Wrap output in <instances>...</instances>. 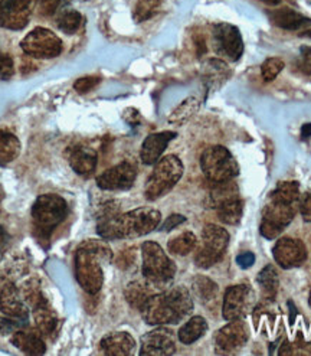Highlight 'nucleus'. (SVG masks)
Segmentation results:
<instances>
[{
    "mask_svg": "<svg viewBox=\"0 0 311 356\" xmlns=\"http://www.w3.org/2000/svg\"><path fill=\"white\" fill-rule=\"evenodd\" d=\"M162 221V213L154 208H135L126 213L103 216L96 232L104 240H133L153 232Z\"/></svg>",
    "mask_w": 311,
    "mask_h": 356,
    "instance_id": "obj_1",
    "label": "nucleus"
},
{
    "mask_svg": "<svg viewBox=\"0 0 311 356\" xmlns=\"http://www.w3.org/2000/svg\"><path fill=\"white\" fill-rule=\"evenodd\" d=\"M193 312V299L189 290L176 286L154 293L142 306V318L147 325H176Z\"/></svg>",
    "mask_w": 311,
    "mask_h": 356,
    "instance_id": "obj_2",
    "label": "nucleus"
},
{
    "mask_svg": "<svg viewBox=\"0 0 311 356\" xmlns=\"http://www.w3.org/2000/svg\"><path fill=\"white\" fill-rule=\"evenodd\" d=\"M112 260V251L104 241L90 240L78 247L74 257L75 279L84 291L96 294L104 284V271L101 263Z\"/></svg>",
    "mask_w": 311,
    "mask_h": 356,
    "instance_id": "obj_3",
    "label": "nucleus"
},
{
    "mask_svg": "<svg viewBox=\"0 0 311 356\" xmlns=\"http://www.w3.org/2000/svg\"><path fill=\"white\" fill-rule=\"evenodd\" d=\"M67 213L68 204L62 196L55 193L39 196L31 209L36 238L41 243H48L55 228L65 220Z\"/></svg>",
    "mask_w": 311,
    "mask_h": 356,
    "instance_id": "obj_4",
    "label": "nucleus"
},
{
    "mask_svg": "<svg viewBox=\"0 0 311 356\" xmlns=\"http://www.w3.org/2000/svg\"><path fill=\"white\" fill-rule=\"evenodd\" d=\"M183 163L178 156H165L156 163L149 181L146 184L144 196L147 201H158L162 196L167 195L183 176Z\"/></svg>",
    "mask_w": 311,
    "mask_h": 356,
    "instance_id": "obj_5",
    "label": "nucleus"
},
{
    "mask_svg": "<svg viewBox=\"0 0 311 356\" xmlns=\"http://www.w3.org/2000/svg\"><path fill=\"white\" fill-rule=\"evenodd\" d=\"M142 273L146 280L156 286L173 280L174 274H176V264L158 243L146 241L142 245Z\"/></svg>",
    "mask_w": 311,
    "mask_h": 356,
    "instance_id": "obj_6",
    "label": "nucleus"
},
{
    "mask_svg": "<svg viewBox=\"0 0 311 356\" xmlns=\"http://www.w3.org/2000/svg\"><path fill=\"white\" fill-rule=\"evenodd\" d=\"M201 168L213 184L232 181L239 173V165L224 146H210L201 156Z\"/></svg>",
    "mask_w": 311,
    "mask_h": 356,
    "instance_id": "obj_7",
    "label": "nucleus"
},
{
    "mask_svg": "<svg viewBox=\"0 0 311 356\" xmlns=\"http://www.w3.org/2000/svg\"><path fill=\"white\" fill-rule=\"evenodd\" d=\"M229 244V234L225 228L208 224L202 231V244L194 257V263L201 268H210L218 264L226 252Z\"/></svg>",
    "mask_w": 311,
    "mask_h": 356,
    "instance_id": "obj_8",
    "label": "nucleus"
},
{
    "mask_svg": "<svg viewBox=\"0 0 311 356\" xmlns=\"http://www.w3.org/2000/svg\"><path fill=\"white\" fill-rule=\"evenodd\" d=\"M299 205L269 200L262 211L260 232L267 240H274L294 220Z\"/></svg>",
    "mask_w": 311,
    "mask_h": 356,
    "instance_id": "obj_9",
    "label": "nucleus"
},
{
    "mask_svg": "<svg viewBox=\"0 0 311 356\" xmlns=\"http://www.w3.org/2000/svg\"><path fill=\"white\" fill-rule=\"evenodd\" d=\"M22 51L37 59H51L62 52V41L47 28H35L21 42Z\"/></svg>",
    "mask_w": 311,
    "mask_h": 356,
    "instance_id": "obj_10",
    "label": "nucleus"
},
{
    "mask_svg": "<svg viewBox=\"0 0 311 356\" xmlns=\"http://www.w3.org/2000/svg\"><path fill=\"white\" fill-rule=\"evenodd\" d=\"M213 47L228 61L235 63L244 54V39L237 26L230 24H218L213 26Z\"/></svg>",
    "mask_w": 311,
    "mask_h": 356,
    "instance_id": "obj_11",
    "label": "nucleus"
},
{
    "mask_svg": "<svg viewBox=\"0 0 311 356\" xmlns=\"http://www.w3.org/2000/svg\"><path fill=\"white\" fill-rule=\"evenodd\" d=\"M37 0H0V28L24 29L32 16Z\"/></svg>",
    "mask_w": 311,
    "mask_h": 356,
    "instance_id": "obj_12",
    "label": "nucleus"
},
{
    "mask_svg": "<svg viewBox=\"0 0 311 356\" xmlns=\"http://www.w3.org/2000/svg\"><path fill=\"white\" fill-rule=\"evenodd\" d=\"M137 177V168L131 162H121L115 165L96 177V185L104 191H127Z\"/></svg>",
    "mask_w": 311,
    "mask_h": 356,
    "instance_id": "obj_13",
    "label": "nucleus"
},
{
    "mask_svg": "<svg viewBox=\"0 0 311 356\" xmlns=\"http://www.w3.org/2000/svg\"><path fill=\"white\" fill-rule=\"evenodd\" d=\"M272 255H274L276 263L281 268H294L305 263L307 247L301 240L284 236V238H280L274 248H272Z\"/></svg>",
    "mask_w": 311,
    "mask_h": 356,
    "instance_id": "obj_14",
    "label": "nucleus"
},
{
    "mask_svg": "<svg viewBox=\"0 0 311 356\" xmlns=\"http://www.w3.org/2000/svg\"><path fill=\"white\" fill-rule=\"evenodd\" d=\"M249 305V287L244 284L230 286L226 289L224 296V305H222V316L224 319L230 321H239L242 319Z\"/></svg>",
    "mask_w": 311,
    "mask_h": 356,
    "instance_id": "obj_15",
    "label": "nucleus"
},
{
    "mask_svg": "<svg viewBox=\"0 0 311 356\" xmlns=\"http://www.w3.org/2000/svg\"><path fill=\"white\" fill-rule=\"evenodd\" d=\"M176 352V339L173 330L158 327L142 338L140 355H173Z\"/></svg>",
    "mask_w": 311,
    "mask_h": 356,
    "instance_id": "obj_16",
    "label": "nucleus"
},
{
    "mask_svg": "<svg viewBox=\"0 0 311 356\" xmlns=\"http://www.w3.org/2000/svg\"><path fill=\"white\" fill-rule=\"evenodd\" d=\"M249 338V329L245 322L230 321L226 326L218 330L215 336L217 346L224 352H232L242 348Z\"/></svg>",
    "mask_w": 311,
    "mask_h": 356,
    "instance_id": "obj_17",
    "label": "nucleus"
},
{
    "mask_svg": "<svg viewBox=\"0 0 311 356\" xmlns=\"http://www.w3.org/2000/svg\"><path fill=\"white\" fill-rule=\"evenodd\" d=\"M0 310L10 319L28 323V307L21 298V293L12 283L0 289Z\"/></svg>",
    "mask_w": 311,
    "mask_h": 356,
    "instance_id": "obj_18",
    "label": "nucleus"
},
{
    "mask_svg": "<svg viewBox=\"0 0 311 356\" xmlns=\"http://www.w3.org/2000/svg\"><path fill=\"white\" fill-rule=\"evenodd\" d=\"M178 134L174 131H160L153 133L146 137V140L142 145L140 150V159L144 165H156L169 146V143L173 140Z\"/></svg>",
    "mask_w": 311,
    "mask_h": 356,
    "instance_id": "obj_19",
    "label": "nucleus"
},
{
    "mask_svg": "<svg viewBox=\"0 0 311 356\" xmlns=\"http://www.w3.org/2000/svg\"><path fill=\"white\" fill-rule=\"evenodd\" d=\"M68 162L72 170L81 176L91 175L99 162L96 152L88 146H75L68 152Z\"/></svg>",
    "mask_w": 311,
    "mask_h": 356,
    "instance_id": "obj_20",
    "label": "nucleus"
},
{
    "mask_svg": "<svg viewBox=\"0 0 311 356\" xmlns=\"http://www.w3.org/2000/svg\"><path fill=\"white\" fill-rule=\"evenodd\" d=\"M267 15H268V19L272 25L278 26L281 29H285V31H299L311 24L310 17L301 15L300 12H297L294 9H289V8L268 10Z\"/></svg>",
    "mask_w": 311,
    "mask_h": 356,
    "instance_id": "obj_21",
    "label": "nucleus"
},
{
    "mask_svg": "<svg viewBox=\"0 0 311 356\" xmlns=\"http://www.w3.org/2000/svg\"><path fill=\"white\" fill-rule=\"evenodd\" d=\"M135 348V341L127 332L108 333L100 342V350L108 356H127Z\"/></svg>",
    "mask_w": 311,
    "mask_h": 356,
    "instance_id": "obj_22",
    "label": "nucleus"
},
{
    "mask_svg": "<svg viewBox=\"0 0 311 356\" xmlns=\"http://www.w3.org/2000/svg\"><path fill=\"white\" fill-rule=\"evenodd\" d=\"M12 343L28 355H44L47 352L44 339L33 332H25L17 329L16 332H13Z\"/></svg>",
    "mask_w": 311,
    "mask_h": 356,
    "instance_id": "obj_23",
    "label": "nucleus"
},
{
    "mask_svg": "<svg viewBox=\"0 0 311 356\" xmlns=\"http://www.w3.org/2000/svg\"><path fill=\"white\" fill-rule=\"evenodd\" d=\"M154 286L151 282L146 280L144 282H133L130 283L126 290H124V296L127 303L133 307L140 310L142 306L147 302V299L150 296L154 294Z\"/></svg>",
    "mask_w": 311,
    "mask_h": 356,
    "instance_id": "obj_24",
    "label": "nucleus"
},
{
    "mask_svg": "<svg viewBox=\"0 0 311 356\" xmlns=\"http://www.w3.org/2000/svg\"><path fill=\"white\" fill-rule=\"evenodd\" d=\"M33 319L37 330L42 334H47V336L53 334L58 325V318H56L55 310L49 306L47 300H44L41 305H37L33 309Z\"/></svg>",
    "mask_w": 311,
    "mask_h": 356,
    "instance_id": "obj_25",
    "label": "nucleus"
},
{
    "mask_svg": "<svg viewBox=\"0 0 311 356\" xmlns=\"http://www.w3.org/2000/svg\"><path fill=\"white\" fill-rule=\"evenodd\" d=\"M257 282L261 287L264 299L274 302L277 294H278V287H280V280H278V273L274 266H265L257 277Z\"/></svg>",
    "mask_w": 311,
    "mask_h": 356,
    "instance_id": "obj_26",
    "label": "nucleus"
},
{
    "mask_svg": "<svg viewBox=\"0 0 311 356\" xmlns=\"http://www.w3.org/2000/svg\"><path fill=\"white\" fill-rule=\"evenodd\" d=\"M208 332V322L202 316H193L180 329H179V341L183 345H192L199 341L202 336Z\"/></svg>",
    "mask_w": 311,
    "mask_h": 356,
    "instance_id": "obj_27",
    "label": "nucleus"
},
{
    "mask_svg": "<svg viewBox=\"0 0 311 356\" xmlns=\"http://www.w3.org/2000/svg\"><path fill=\"white\" fill-rule=\"evenodd\" d=\"M21 142L13 133L0 130V166L13 162L21 153Z\"/></svg>",
    "mask_w": 311,
    "mask_h": 356,
    "instance_id": "obj_28",
    "label": "nucleus"
},
{
    "mask_svg": "<svg viewBox=\"0 0 311 356\" xmlns=\"http://www.w3.org/2000/svg\"><path fill=\"white\" fill-rule=\"evenodd\" d=\"M237 197H239V188L235 182L232 181L219 182V184H215V186H213L210 191L209 204L212 208H218L232 200H237Z\"/></svg>",
    "mask_w": 311,
    "mask_h": 356,
    "instance_id": "obj_29",
    "label": "nucleus"
},
{
    "mask_svg": "<svg viewBox=\"0 0 311 356\" xmlns=\"http://www.w3.org/2000/svg\"><path fill=\"white\" fill-rule=\"evenodd\" d=\"M199 107H201V102L198 100V98L189 97L171 111V114L167 118V122L170 124H183L199 111Z\"/></svg>",
    "mask_w": 311,
    "mask_h": 356,
    "instance_id": "obj_30",
    "label": "nucleus"
},
{
    "mask_svg": "<svg viewBox=\"0 0 311 356\" xmlns=\"http://www.w3.org/2000/svg\"><path fill=\"white\" fill-rule=\"evenodd\" d=\"M218 209V218L226 224V225H237L242 220L244 215V201L241 197H237V200H232L221 207Z\"/></svg>",
    "mask_w": 311,
    "mask_h": 356,
    "instance_id": "obj_31",
    "label": "nucleus"
},
{
    "mask_svg": "<svg viewBox=\"0 0 311 356\" xmlns=\"http://www.w3.org/2000/svg\"><path fill=\"white\" fill-rule=\"evenodd\" d=\"M300 197L301 196L299 182H280L269 195V200L296 205H300Z\"/></svg>",
    "mask_w": 311,
    "mask_h": 356,
    "instance_id": "obj_32",
    "label": "nucleus"
},
{
    "mask_svg": "<svg viewBox=\"0 0 311 356\" xmlns=\"http://www.w3.org/2000/svg\"><path fill=\"white\" fill-rule=\"evenodd\" d=\"M196 245H198L196 235L190 231H185L178 236H174V238H171L167 244V248L174 255H187L196 248Z\"/></svg>",
    "mask_w": 311,
    "mask_h": 356,
    "instance_id": "obj_33",
    "label": "nucleus"
},
{
    "mask_svg": "<svg viewBox=\"0 0 311 356\" xmlns=\"http://www.w3.org/2000/svg\"><path fill=\"white\" fill-rule=\"evenodd\" d=\"M193 293L202 303H210L217 299L218 296V284L213 283L205 275H198L193 280Z\"/></svg>",
    "mask_w": 311,
    "mask_h": 356,
    "instance_id": "obj_34",
    "label": "nucleus"
},
{
    "mask_svg": "<svg viewBox=\"0 0 311 356\" xmlns=\"http://www.w3.org/2000/svg\"><path fill=\"white\" fill-rule=\"evenodd\" d=\"M22 294H24V300L32 309H35L37 305H41L45 300L41 290V283H39V280L36 279H31L22 286Z\"/></svg>",
    "mask_w": 311,
    "mask_h": 356,
    "instance_id": "obj_35",
    "label": "nucleus"
},
{
    "mask_svg": "<svg viewBox=\"0 0 311 356\" xmlns=\"http://www.w3.org/2000/svg\"><path fill=\"white\" fill-rule=\"evenodd\" d=\"M162 5V0H137V5L134 8L135 22H144L153 15L158 13Z\"/></svg>",
    "mask_w": 311,
    "mask_h": 356,
    "instance_id": "obj_36",
    "label": "nucleus"
},
{
    "mask_svg": "<svg viewBox=\"0 0 311 356\" xmlns=\"http://www.w3.org/2000/svg\"><path fill=\"white\" fill-rule=\"evenodd\" d=\"M285 64L281 58L278 56H271L262 63L261 65V75H262V80L265 83H271L274 81L276 78L280 75V72L284 70Z\"/></svg>",
    "mask_w": 311,
    "mask_h": 356,
    "instance_id": "obj_37",
    "label": "nucleus"
},
{
    "mask_svg": "<svg viewBox=\"0 0 311 356\" xmlns=\"http://www.w3.org/2000/svg\"><path fill=\"white\" fill-rule=\"evenodd\" d=\"M81 21H83V17L76 10H67L61 15L60 19H58V26H60V29L64 33L72 35L78 29H80Z\"/></svg>",
    "mask_w": 311,
    "mask_h": 356,
    "instance_id": "obj_38",
    "label": "nucleus"
},
{
    "mask_svg": "<svg viewBox=\"0 0 311 356\" xmlns=\"http://www.w3.org/2000/svg\"><path fill=\"white\" fill-rule=\"evenodd\" d=\"M100 83H101L100 76L88 75V76L78 78V80L74 83V88H75V91H78L80 94H87L90 91H92Z\"/></svg>",
    "mask_w": 311,
    "mask_h": 356,
    "instance_id": "obj_39",
    "label": "nucleus"
},
{
    "mask_svg": "<svg viewBox=\"0 0 311 356\" xmlns=\"http://www.w3.org/2000/svg\"><path fill=\"white\" fill-rule=\"evenodd\" d=\"M15 74V64H13V59L10 55L0 52V78H2L3 81L10 80Z\"/></svg>",
    "mask_w": 311,
    "mask_h": 356,
    "instance_id": "obj_40",
    "label": "nucleus"
},
{
    "mask_svg": "<svg viewBox=\"0 0 311 356\" xmlns=\"http://www.w3.org/2000/svg\"><path fill=\"white\" fill-rule=\"evenodd\" d=\"M280 355H311V345L310 343H284L278 352Z\"/></svg>",
    "mask_w": 311,
    "mask_h": 356,
    "instance_id": "obj_41",
    "label": "nucleus"
},
{
    "mask_svg": "<svg viewBox=\"0 0 311 356\" xmlns=\"http://www.w3.org/2000/svg\"><path fill=\"white\" fill-rule=\"evenodd\" d=\"M183 222H186V216L179 215V213H173V215L169 216L167 220H165V222H163L162 227H160V231H162V232H170L171 229L178 228V227L182 225Z\"/></svg>",
    "mask_w": 311,
    "mask_h": 356,
    "instance_id": "obj_42",
    "label": "nucleus"
},
{
    "mask_svg": "<svg viewBox=\"0 0 311 356\" xmlns=\"http://www.w3.org/2000/svg\"><path fill=\"white\" fill-rule=\"evenodd\" d=\"M299 67L304 74L311 75V47H301Z\"/></svg>",
    "mask_w": 311,
    "mask_h": 356,
    "instance_id": "obj_43",
    "label": "nucleus"
},
{
    "mask_svg": "<svg viewBox=\"0 0 311 356\" xmlns=\"http://www.w3.org/2000/svg\"><path fill=\"white\" fill-rule=\"evenodd\" d=\"M26 326V323L21 321H15V319H6V318H0V333L2 334H9L12 332H16L19 327Z\"/></svg>",
    "mask_w": 311,
    "mask_h": 356,
    "instance_id": "obj_44",
    "label": "nucleus"
},
{
    "mask_svg": "<svg viewBox=\"0 0 311 356\" xmlns=\"http://www.w3.org/2000/svg\"><path fill=\"white\" fill-rule=\"evenodd\" d=\"M300 212L305 222H311V191L300 197Z\"/></svg>",
    "mask_w": 311,
    "mask_h": 356,
    "instance_id": "obj_45",
    "label": "nucleus"
},
{
    "mask_svg": "<svg viewBox=\"0 0 311 356\" xmlns=\"http://www.w3.org/2000/svg\"><path fill=\"white\" fill-rule=\"evenodd\" d=\"M62 0H37L39 3V9H41L42 15H47V16H51L56 12L58 6L61 5Z\"/></svg>",
    "mask_w": 311,
    "mask_h": 356,
    "instance_id": "obj_46",
    "label": "nucleus"
},
{
    "mask_svg": "<svg viewBox=\"0 0 311 356\" xmlns=\"http://www.w3.org/2000/svg\"><path fill=\"white\" fill-rule=\"evenodd\" d=\"M134 259H135L134 251L133 250H126V251L120 252L119 259H117V264H119V267H121V268H127L134 263Z\"/></svg>",
    "mask_w": 311,
    "mask_h": 356,
    "instance_id": "obj_47",
    "label": "nucleus"
},
{
    "mask_svg": "<svg viewBox=\"0 0 311 356\" xmlns=\"http://www.w3.org/2000/svg\"><path fill=\"white\" fill-rule=\"evenodd\" d=\"M123 118L130 126H137L142 122V114L135 108H127L123 113Z\"/></svg>",
    "mask_w": 311,
    "mask_h": 356,
    "instance_id": "obj_48",
    "label": "nucleus"
},
{
    "mask_svg": "<svg viewBox=\"0 0 311 356\" xmlns=\"http://www.w3.org/2000/svg\"><path fill=\"white\" fill-rule=\"evenodd\" d=\"M237 263L241 268H249L251 266H254L255 263V255L246 251V252H241L238 257H237Z\"/></svg>",
    "mask_w": 311,
    "mask_h": 356,
    "instance_id": "obj_49",
    "label": "nucleus"
},
{
    "mask_svg": "<svg viewBox=\"0 0 311 356\" xmlns=\"http://www.w3.org/2000/svg\"><path fill=\"white\" fill-rule=\"evenodd\" d=\"M311 137V123H307L301 127V138H304V140H307V138Z\"/></svg>",
    "mask_w": 311,
    "mask_h": 356,
    "instance_id": "obj_50",
    "label": "nucleus"
},
{
    "mask_svg": "<svg viewBox=\"0 0 311 356\" xmlns=\"http://www.w3.org/2000/svg\"><path fill=\"white\" fill-rule=\"evenodd\" d=\"M288 307H289V312H291V318H289V322H291V325L294 323V321H296V316H297V309H296V306H294V303L293 302H288Z\"/></svg>",
    "mask_w": 311,
    "mask_h": 356,
    "instance_id": "obj_51",
    "label": "nucleus"
},
{
    "mask_svg": "<svg viewBox=\"0 0 311 356\" xmlns=\"http://www.w3.org/2000/svg\"><path fill=\"white\" fill-rule=\"evenodd\" d=\"M6 232H5V229H3V227H0V248L3 247V244L6 243Z\"/></svg>",
    "mask_w": 311,
    "mask_h": 356,
    "instance_id": "obj_52",
    "label": "nucleus"
},
{
    "mask_svg": "<svg viewBox=\"0 0 311 356\" xmlns=\"http://www.w3.org/2000/svg\"><path fill=\"white\" fill-rule=\"evenodd\" d=\"M261 2H264V3L269 5V6H276V5H278L281 2V0H261Z\"/></svg>",
    "mask_w": 311,
    "mask_h": 356,
    "instance_id": "obj_53",
    "label": "nucleus"
},
{
    "mask_svg": "<svg viewBox=\"0 0 311 356\" xmlns=\"http://www.w3.org/2000/svg\"><path fill=\"white\" fill-rule=\"evenodd\" d=\"M3 200H5V191H3L2 185H0V204H2Z\"/></svg>",
    "mask_w": 311,
    "mask_h": 356,
    "instance_id": "obj_54",
    "label": "nucleus"
},
{
    "mask_svg": "<svg viewBox=\"0 0 311 356\" xmlns=\"http://www.w3.org/2000/svg\"><path fill=\"white\" fill-rule=\"evenodd\" d=\"M301 36H305V38H310V39H311V29H308V31L303 32V35H301Z\"/></svg>",
    "mask_w": 311,
    "mask_h": 356,
    "instance_id": "obj_55",
    "label": "nucleus"
},
{
    "mask_svg": "<svg viewBox=\"0 0 311 356\" xmlns=\"http://www.w3.org/2000/svg\"><path fill=\"white\" fill-rule=\"evenodd\" d=\"M308 303H310V307H311V291H310V298H308Z\"/></svg>",
    "mask_w": 311,
    "mask_h": 356,
    "instance_id": "obj_56",
    "label": "nucleus"
}]
</instances>
